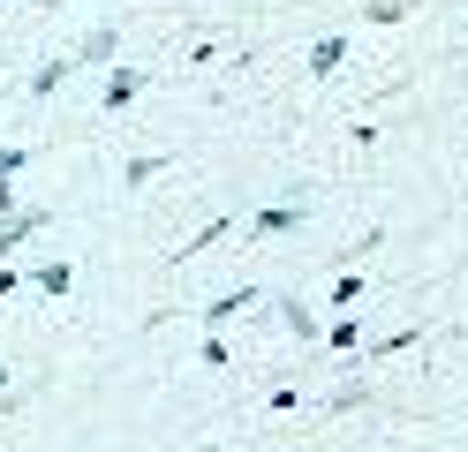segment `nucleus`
<instances>
[{"label":"nucleus","mask_w":468,"mask_h":452,"mask_svg":"<svg viewBox=\"0 0 468 452\" xmlns=\"http://www.w3.org/2000/svg\"><path fill=\"white\" fill-rule=\"evenodd\" d=\"M113 53H122V23H91V30L69 46L76 68H113Z\"/></svg>","instance_id":"obj_1"},{"label":"nucleus","mask_w":468,"mask_h":452,"mask_svg":"<svg viewBox=\"0 0 468 452\" xmlns=\"http://www.w3.org/2000/svg\"><path fill=\"white\" fill-rule=\"evenodd\" d=\"M46 226H53V204H16L8 219H0V257H8V249H23V241H31V234H46Z\"/></svg>","instance_id":"obj_2"},{"label":"nucleus","mask_w":468,"mask_h":452,"mask_svg":"<svg viewBox=\"0 0 468 452\" xmlns=\"http://www.w3.org/2000/svg\"><path fill=\"white\" fill-rule=\"evenodd\" d=\"M144 83H152L144 68H129V60H113V68H106V90H99V106H106V113L136 106V99H144Z\"/></svg>","instance_id":"obj_3"},{"label":"nucleus","mask_w":468,"mask_h":452,"mask_svg":"<svg viewBox=\"0 0 468 452\" xmlns=\"http://www.w3.org/2000/svg\"><path fill=\"white\" fill-rule=\"evenodd\" d=\"M303 219H310V204H303V196H287V204H272V211H257L250 234H257V241H272V234H295Z\"/></svg>","instance_id":"obj_4"},{"label":"nucleus","mask_w":468,"mask_h":452,"mask_svg":"<svg viewBox=\"0 0 468 452\" xmlns=\"http://www.w3.org/2000/svg\"><path fill=\"white\" fill-rule=\"evenodd\" d=\"M423 340V324H400V331H386V340H370V347H356V362H386V354H408Z\"/></svg>","instance_id":"obj_5"},{"label":"nucleus","mask_w":468,"mask_h":452,"mask_svg":"<svg viewBox=\"0 0 468 452\" xmlns=\"http://www.w3.org/2000/svg\"><path fill=\"white\" fill-rule=\"evenodd\" d=\"M69 76H76V60H69V53H53V60H46V68L31 76V99H53V90H61Z\"/></svg>","instance_id":"obj_6"},{"label":"nucleus","mask_w":468,"mask_h":452,"mask_svg":"<svg viewBox=\"0 0 468 452\" xmlns=\"http://www.w3.org/2000/svg\"><path fill=\"white\" fill-rule=\"evenodd\" d=\"M356 407H370V384L363 377H347V384L325 392V415H356Z\"/></svg>","instance_id":"obj_7"},{"label":"nucleus","mask_w":468,"mask_h":452,"mask_svg":"<svg viewBox=\"0 0 468 452\" xmlns=\"http://www.w3.org/2000/svg\"><path fill=\"white\" fill-rule=\"evenodd\" d=\"M250 301H257L250 287H234V294H219V301H204V324H212V331H219L227 317H242V310H250Z\"/></svg>","instance_id":"obj_8"},{"label":"nucleus","mask_w":468,"mask_h":452,"mask_svg":"<svg viewBox=\"0 0 468 452\" xmlns=\"http://www.w3.org/2000/svg\"><path fill=\"white\" fill-rule=\"evenodd\" d=\"M31 287H38V294H69V287H76V271H69L61 257H46V264L31 271Z\"/></svg>","instance_id":"obj_9"},{"label":"nucleus","mask_w":468,"mask_h":452,"mask_svg":"<svg viewBox=\"0 0 468 452\" xmlns=\"http://www.w3.org/2000/svg\"><path fill=\"white\" fill-rule=\"evenodd\" d=\"M340 60H347V38H317L310 46V76H340Z\"/></svg>","instance_id":"obj_10"},{"label":"nucleus","mask_w":468,"mask_h":452,"mask_svg":"<svg viewBox=\"0 0 468 452\" xmlns=\"http://www.w3.org/2000/svg\"><path fill=\"white\" fill-rule=\"evenodd\" d=\"M280 324L295 331V340H325V324H317V317L303 310V301H280Z\"/></svg>","instance_id":"obj_11"},{"label":"nucleus","mask_w":468,"mask_h":452,"mask_svg":"<svg viewBox=\"0 0 468 452\" xmlns=\"http://www.w3.org/2000/svg\"><path fill=\"white\" fill-rule=\"evenodd\" d=\"M227 226H234V219H212V226H204L197 241H182V249H174L166 264H189V257H204V249H212V241H227Z\"/></svg>","instance_id":"obj_12"},{"label":"nucleus","mask_w":468,"mask_h":452,"mask_svg":"<svg viewBox=\"0 0 468 452\" xmlns=\"http://www.w3.org/2000/svg\"><path fill=\"white\" fill-rule=\"evenodd\" d=\"M159 173H166V151H144V159H129L122 181H129V189H144V181H159Z\"/></svg>","instance_id":"obj_13"},{"label":"nucleus","mask_w":468,"mask_h":452,"mask_svg":"<svg viewBox=\"0 0 468 452\" xmlns=\"http://www.w3.org/2000/svg\"><path fill=\"white\" fill-rule=\"evenodd\" d=\"M356 301H363V271H340L333 279V310H356Z\"/></svg>","instance_id":"obj_14"},{"label":"nucleus","mask_w":468,"mask_h":452,"mask_svg":"<svg viewBox=\"0 0 468 452\" xmlns=\"http://www.w3.org/2000/svg\"><path fill=\"white\" fill-rule=\"evenodd\" d=\"M325 347H340V354H356V347H363V331H356V317H340V324H325Z\"/></svg>","instance_id":"obj_15"},{"label":"nucleus","mask_w":468,"mask_h":452,"mask_svg":"<svg viewBox=\"0 0 468 452\" xmlns=\"http://www.w3.org/2000/svg\"><path fill=\"white\" fill-rule=\"evenodd\" d=\"M197 362H204V370H227L234 354H227V340H219V331H204V347H197Z\"/></svg>","instance_id":"obj_16"},{"label":"nucleus","mask_w":468,"mask_h":452,"mask_svg":"<svg viewBox=\"0 0 468 452\" xmlns=\"http://www.w3.org/2000/svg\"><path fill=\"white\" fill-rule=\"evenodd\" d=\"M370 23H408V0H370Z\"/></svg>","instance_id":"obj_17"},{"label":"nucleus","mask_w":468,"mask_h":452,"mask_svg":"<svg viewBox=\"0 0 468 452\" xmlns=\"http://www.w3.org/2000/svg\"><path fill=\"white\" fill-rule=\"evenodd\" d=\"M23 166H31V151H23V143H0V173H23Z\"/></svg>","instance_id":"obj_18"},{"label":"nucleus","mask_w":468,"mask_h":452,"mask_svg":"<svg viewBox=\"0 0 468 452\" xmlns=\"http://www.w3.org/2000/svg\"><path fill=\"white\" fill-rule=\"evenodd\" d=\"M16 294H23V271H16V264H0V301H16Z\"/></svg>","instance_id":"obj_19"},{"label":"nucleus","mask_w":468,"mask_h":452,"mask_svg":"<svg viewBox=\"0 0 468 452\" xmlns=\"http://www.w3.org/2000/svg\"><path fill=\"white\" fill-rule=\"evenodd\" d=\"M16 211V173H0V219Z\"/></svg>","instance_id":"obj_20"},{"label":"nucleus","mask_w":468,"mask_h":452,"mask_svg":"<svg viewBox=\"0 0 468 452\" xmlns=\"http://www.w3.org/2000/svg\"><path fill=\"white\" fill-rule=\"evenodd\" d=\"M0 76H8V60H0Z\"/></svg>","instance_id":"obj_21"},{"label":"nucleus","mask_w":468,"mask_h":452,"mask_svg":"<svg viewBox=\"0 0 468 452\" xmlns=\"http://www.w3.org/2000/svg\"><path fill=\"white\" fill-rule=\"evenodd\" d=\"M0 384H8V370H0Z\"/></svg>","instance_id":"obj_22"},{"label":"nucleus","mask_w":468,"mask_h":452,"mask_svg":"<svg viewBox=\"0 0 468 452\" xmlns=\"http://www.w3.org/2000/svg\"><path fill=\"white\" fill-rule=\"evenodd\" d=\"M0 8H8V0H0Z\"/></svg>","instance_id":"obj_23"},{"label":"nucleus","mask_w":468,"mask_h":452,"mask_svg":"<svg viewBox=\"0 0 468 452\" xmlns=\"http://www.w3.org/2000/svg\"><path fill=\"white\" fill-rule=\"evenodd\" d=\"M69 8H76V0H69Z\"/></svg>","instance_id":"obj_24"}]
</instances>
